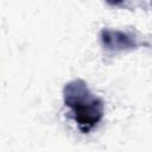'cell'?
<instances>
[{"label": "cell", "instance_id": "cell-1", "mask_svg": "<svg viewBox=\"0 0 152 152\" xmlns=\"http://www.w3.org/2000/svg\"><path fill=\"white\" fill-rule=\"evenodd\" d=\"M63 102L70 109V116L82 133L94 129L104 115V102L95 95L87 82L75 78L63 87Z\"/></svg>", "mask_w": 152, "mask_h": 152}, {"label": "cell", "instance_id": "cell-2", "mask_svg": "<svg viewBox=\"0 0 152 152\" xmlns=\"http://www.w3.org/2000/svg\"><path fill=\"white\" fill-rule=\"evenodd\" d=\"M100 42L102 46L110 52L129 51L139 46L138 40L132 34L113 28H102L100 32Z\"/></svg>", "mask_w": 152, "mask_h": 152}]
</instances>
